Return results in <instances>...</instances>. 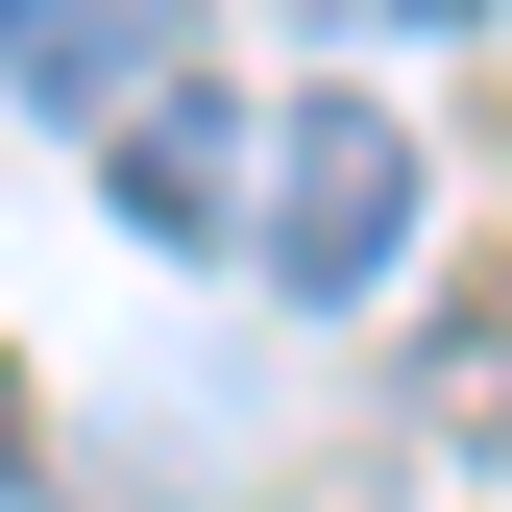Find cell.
I'll return each mask as SVG.
<instances>
[{"instance_id": "1", "label": "cell", "mask_w": 512, "mask_h": 512, "mask_svg": "<svg viewBox=\"0 0 512 512\" xmlns=\"http://www.w3.org/2000/svg\"><path fill=\"white\" fill-rule=\"evenodd\" d=\"M415 269V147H391V98H293L269 122V293L293 317H366Z\"/></svg>"}, {"instance_id": "3", "label": "cell", "mask_w": 512, "mask_h": 512, "mask_svg": "<svg viewBox=\"0 0 512 512\" xmlns=\"http://www.w3.org/2000/svg\"><path fill=\"white\" fill-rule=\"evenodd\" d=\"M98 147H122V220H147V244H244V122H220L196 74H147Z\"/></svg>"}, {"instance_id": "4", "label": "cell", "mask_w": 512, "mask_h": 512, "mask_svg": "<svg viewBox=\"0 0 512 512\" xmlns=\"http://www.w3.org/2000/svg\"><path fill=\"white\" fill-rule=\"evenodd\" d=\"M293 25H342V49H391V25H464V0H293Z\"/></svg>"}, {"instance_id": "2", "label": "cell", "mask_w": 512, "mask_h": 512, "mask_svg": "<svg viewBox=\"0 0 512 512\" xmlns=\"http://www.w3.org/2000/svg\"><path fill=\"white\" fill-rule=\"evenodd\" d=\"M147 74H196V0H0V98L25 122H122Z\"/></svg>"}]
</instances>
